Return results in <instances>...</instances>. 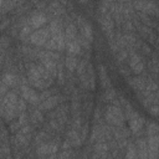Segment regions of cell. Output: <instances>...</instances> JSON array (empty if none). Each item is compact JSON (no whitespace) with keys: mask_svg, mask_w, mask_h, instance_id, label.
<instances>
[{"mask_svg":"<svg viewBox=\"0 0 159 159\" xmlns=\"http://www.w3.org/2000/svg\"><path fill=\"white\" fill-rule=\"evenodd\" d=\"M118 72H119V75H122L123 77H125V78H128L129 76H130V68H129V66L127 65V63H120V65H118Z\"/></svg>","mask_w":159,"mask_h":159,"instance_id":"f546056e","label":"cell"},{"mask_svg":"<svg viewBox=\"0 0 159 159\" xmlns=\"http://www.w3.org/2000/svg\"><path fill=\"white\" fill-rule=\"evenodd\" d=\"M51 139H52V135L41 129V130L36 132L35 135H34V138H32L34 148L37 147V145H40V144H42V143H45V142H48V140H51Z\"/></svg>","mask_w":159,"mask_h":159,"instance_id":"ffe728a7","label":"cell"},{"mask_svg":"<svg viewBox=\"0 0 159 159\" xmlns=\"http://www.w3.org/2000/svg\"><path fill=\"white\" fill-rule=\"evenodd\" d=\"M101 98H102V99H101L99 102H102V103H104V104H109V103H112V102L117 98V91H116L113 87L107 88V89L103 91Z\"/></svg>","mask_w":159,"mask_h":159,"instance_id":"44dd1931","label":"cell"},{"mask_svg":"<svg viewBox=\"0 0 159 159\" xmlns=\"http://www.w3.org/2000/svg\"><path fill=\"white\" fill-rule=\"evenodd\" d=\"M9 91H10V89H9V87H7V86H6V84L0 80V98H1V97H4Z\"/></svg>","mask_w":159,"mask_h":159,"instance_id":"1f68e13d","label":"cell"},{"mask_svg":"<svg viewBox=\"0 0 159 159\" xmlns=\"http://www.w3.org/2000/svg\"><path fill=\"white\" fill-rule=\"evenodd\" d=\"M114 57H116L117 65L124 63V61H125V60H128V51H127L125 48H122V50H119V51L114 55Z\"/></svg>","mask_w":159,"mask_h":159,"instance_id":"83f0119b","label":"cell"},{"mask_svg":"<svg viewBox=\"0 0 159 159\" xmlns=\"http://www.w3.org/2000/svg\"><path fill=\"white\" fill-rule=\"evenodd\" d=\"M0 159H12V154H11V155H7V157H2V158H0Z\"/></svg>","mask_w":159,"mask_h":159,"instance_id":"e575fe53","label":"cell"},{"mask_svg":"<svg viewBox=\"0 0 159 159\" xmlns=\"http://www.w3.org/2000/svg\"><path fill=\"white\" fill-rule=\"evenodd\" d=\"M45 120H46V119H45L43 112H41L37 107H35L34 109L30 111V113H29V123L32 124L36 129L40 128Z\"/></svg>","mask_w":159,"mask_h":159,"instance_id":"5bb4252c","label":"cell"},{"mask_svg":"<svg viewBox=\"0 0 159 159\" xmlns=\"http://www.w3.org/2000/svg\"><path fill=\"white\" fill-rule=\"evenodd\" d=\"M4 128H5V127H4V122H2V120H0V132H1Z\"/></svg>","mask_w":159,"mask_h":159,"instance_id":"836d02e7","label":"cell"},{"mask_svg":"<svg viewBox=\"0 0 159 159\" xmlns=\"http://www.w3.org/2000/svg\"><path fill=\"white\" fill-rule=\"evenodd\" d=\"M29 123V112L27 111H25V112H22L17 118H15L12 122H10V124H9V132L10 133H16L17 130H20L25 124H27Z\"/></svg>","mask_w":159,"mask_h":159,"instance_id":"4fadbf2b","label":"cell"},{"mask_svg":"<svg viewBox=\"0 0 159 159\" xmlns=\"http://www.w3.org/2000/svg\"><path fill=\"white\" fill-rule=\"evenodd\" d=\"M147 111H148L153 117H157V116H158V112H159V107H158V104H152Z\"/></svg>","mask_w":159,"mask_h":159,"instance_id":"d6a6232c","label":"cell"},{"mask_svg":"<svg viewBox=\"0 0 159 159\" xmlns=\"http://www.w3.org/2000/svg\"><path fill=\"white\" fill-rule=\"evenodd\" d=\"M19 91H20V97H21L25 102H29L31 106L37 107V106L41 103L39 92H37L35 88H32L31 86H29V84L20 86V87H19Z\"/></svg>","mask_w":159,"mask_h":159,"instance_id":"52a82bcc","label":"cell"},{"mask_svg":"<svg viewBox=\"0 0 159 159\" xmlns=\"http://www.w3.org/2000/svg\"><path fill=\"white\" fill-rule=\"evenodd\" d=\"M58 93H61L60 87H58V86H52V87H50V88H47V89H43V91H41V92L39 93L40 101L42 102V101H45L46 98H48V97H51V96H55V94H58Z\"/></svg>","mask_w":159,"mask_h":159,"instance_id":"7402d4cb","label":"cell"},{"mask_svg":"<svg viewBox=\"0 0 159 159\" xmlns=\"http://www.w3.org/2000/svg\"><path fill=\"white\" fill-rule=\"evenodd\" d=\"M36 159H45V157H37Z\"/></svg>","mask_w":159,"mask_h":159,"instance_id":"d590c367","label":"cell"},{"mask_svg":"<svg viewBox=\"0 0 159 159\" xmlns=\"http://www.w3.org/2000/svg\"><path fill=\"white\" fill-rule=\"evenodd\" d=\"M48 20H50L48 16L43 11H37L36 9L31 10L26 16V24L31 27L32 31H35L37 29H41L45 25H47Z\"/></svg>","mask_w":159,"mask_h":159,"instance_id":"277c9868","label":"cell"},{"mask_svg":"<svg viewBox=\"0 0 159 159\" xmlns=\"http://www.w3.org/2000/svg\"><path fill=\"white\" fill-rule=\"evenodd\" d=\"M132 5L135 11L147 14L149 16L154 15L155 17H158V15H159V7L155 1H134V2H132Z\"/></svg>","mask_w":159,"mask_h":159,"instance_id":"9c48e42d","label":"cell"},{"mask_svg":"<svg viewBox=\"0 0 159 159\" xmlns=\"http://www.w3.org/2000/svg\"><path fill=\"white\" fill-rule=\"evenodd\" d=\"M98 71H99V82L103 89L111 88L112 87V81L111 77L107 72V66L104 63H98Z\"/></svg>","mask_w":159,"mask_h":159,"instance_id":"2e32d148","label":"cell"},{"mask_svg":"<svg viewBox=\"0 0 159 159\" xmlns=\"http://www.w3.org/2000/svg\"><path fill=\"white\" fill-rule=\"evenodd\" d=\"M88 132H89V124H88V122H84L80 129V137H81L82 143H84L88 139Z\"/></svg>","mask_w":159,"mask_h":159,"instance_id":"f1b7e54d","label":"cell"},{"mask_svg":"<svg viewBox=\"0 0 159 159\" xmlns=\"http://www.w3.org/2000/svg\"><path fill=\"white\" fill-rule=\"evenodd\" d=\"M65 50L67 52V55H75V56H81L82 53V47L81 45L78 43L77 39L72 40V41H68L65 43Z\"/></svg>","mask_w":159,"mask_h":159,"instance_id":"d6986e66","label":"cell"},{"mask_svg":"<svg viewBox=\"0 0 159 159\" xmlns=\"http://www.w3.org/2000/svg\"><path fill=\"white\" fill-rule=\"evenodd\" d=\"M86 73H87L88 80H89V91H94V88H96V75H94V67L91 62L88 63V66L86 68Z\"/></svg>","mask_w":159,"mask_h":159,"instance_id":"d4e9b609","label":"cell"},{"mask_svg":"<svg viewBox=\"0 0 159 159\" xmlns=\"http://www.w3.org/2000/svg\"><path fill=\"white\" fill-rule=\"evenodd\" d=\"M11 37L7 34H2L0 36V55H5L7 48L11 46Z\"/></svg>","mask_w":159,"mask_h":159,"instance_id":"cb8c5ba5","label":"cell"},{"mask_svg":"<svg viewBox=\"0 0 159 159\" xmlns=\"http://www.w3.org/2000/svg\"><path fill=\"white\" fill-rule=\"evenodd\" d=\"M150 77V73L145 70L142 75H134V76H129L127 78V83L128 86L132 87V89L137 93V92H142L144 88H145V83H147V80Z\"/></svg>","mask_w":159,"mask_h":159,"instance_id":"30bf717a","label":"cell"},{"mask_svg":"<svg viewBox=\"0 0 159 159\" xmlns=\"http://www.w3.org/2000/svg\"><path fill=\"white\" fill-rule=\"evenodd\" d=\"M144 132H145V137H149V135H155L158 134L159 132V127L155 122H152V120H145V124H144Z\"/></svg>","mask_w":159,"mask_h":159,"instance_id":"603a6c76","label":"cell"},{"mask_svg":"<svg viewBox=\"0 0 159 159\" xmlns=\"http://www.w3.org/2000/svg\"><path fill=\"white\" fill-rule=\"evenodd\" d=\"M88 63H89V60H87V58H80V61H78V65H77V67H76V76L77 77H80L82 73H84L86 72V68H87V66H88Z\"/></svg>","mask_w":159,"mask_h":159,"instance_id":"4316f807","label":"cell"},{"mask_svg":"<svg viewBox=\"0 0 159 159\" xmlns=\"http://www.w3.org/2000/svg\"><path fill=\"white\" fill-rule=\"evenodd\" d=\"M128 66L130 68V72H133L135 76L142 75L145 71V62L143 61V57L138 52L128 53Z\"/></svg>","mask_w":159,"mask_h":159,"instance_id":"ba28073f","label":"cell"},{"mask_svg":"<svg viewBox=\"0 0 159 159\" xmlns=\"http://www.w3.org/2000/svg\"><path fill=\"white\" fill-rule=\"evenodd\" d=\"M26 102L21 98V97H19V99H17V103H16V113H17V116H20L22 112H25L26 111Z\"/></svg>","mask_w":159,"mask_h":159,"instance_id":"4dcf8cb0","label":"cell"},{"mask_svg":"<svg viewBox=\"0 0 159 159\" xmlns=\"http://www.w3.org/2000/svg\"><path fill=\"white\" fill-rule=\"evenodd\" d=\"M70 97L66 96V94H62V93H58V94H55V96H51L48 98H46L45 101H42L37 108L41 111V112H50L52 109H55L57 106H60L61 103H65V102H68Z\"/></svg>","mask_w":159,"mask_h":159,"instance_id":"8992f818","label":"cell"},{"mask_svg":"<svg viewBox=\"0 0 159 159\" xmlns=\"http://www.w3.org/2000/svg\"><path fill=\"white\" fill-rule=\"evenodd\" d=\"M134 145H135V149H137L138 159H148V148H147L145 137L135 138Z\"/></svg>","mask_w":159,"mask_h":159,"instance_id":"e0dca14e","label":"cell"},{"mask_svg":"<svg viewBox=\"0 0 159 159\" xmlns=\"http://www.w3.org/2000/svg\"><path fill=\"white\" fill-rule=\"evenodd\" d=\"M0 80L9 87V88H19L20 87V77L16 73L11 72H2Z\"/></svg>","mask_w":159,"mask_h":159,"instance_id":"9a60e30c","label":"cell"},{"mask_svg":"<svg viewBox=\"0 0 159 159\" xmlns=\"http://www.w3.org/2000/svg\"><path fill=\"white\" fill-rule=\"evenodd\" d=\"M145 118L139 114V112L134 111V113L132 114V117L128 119V128L130 130V133L133 135H135L137 133H139L142 129H144V124H145Z\"/></svg>","mask_w":159,"mask_h":159,"instance_id":"8fae6325","label":"cell"},{"mask_svg":"<svg viewBox=\"0 0 159 159\" xmlns=\"http://www.w3.org/2000/svg\"><path fill=\"white\" fill-rule=\"evenodd\" d=\"M124 159H138L134 142L129 140V143H128V145H127V148L124 150Z\"/></svg>","mask_w":159,"mask_h":159,"instance_id":"484cf974","label":"cell"},{"mask_svg":"<svg viewBox=\"0 0 159 159\" xmlns=\"http://www.w3.org/2000/svg\"><path fill=\"white\" fill-rule=\"evenodd\" d=\"M50 37H51V34H50V27L47 24L43 27L37 29L31 32V35L29 36V43L40 48V47H43V45L47 42Z\"/></svg>","mask_w":159,"mask_h":159,"instance_id":"5b68a950","label":"cell"},{"mask_svg":"<svg viewBox=\"0 0 159 159\" xmlns=\"http://www.w3.org/2000/svg\"><path fill=\"white\" fill-rule=\"evenodd\" d=\"M65 140L71 145L72 149L80 148L83 144L81 140V137H80V132H77L72 128H67L65 130Z\"/></svg>","mask_w":159,"mask_h":159,"instance_id":"7c38bea8","label":"cell"},{"mask_svg":"<svg viewBox=\"0 0 159 159\" xmlns=\"http://www.w3.org/2000/svg\"><path fill=\"white\" fill-rule=\"evenodd\" d=\"M103 120L112 127H122L125 124L123 111L118 106L104 104L103 107Z\"/></svg>","mask_w":159,"mask_h":159,"instance_id":"7a4b0ae2","label":"cell"},{"mask_svg":"<svg viewBox=\"0 0 159 159\" xmlns=\"http://www.w3.org/2000/svg\"><path fill=\"white\" fill-rule=\"evenodd\" d=\"M57 159H62V158H57Z\"/></svg>","mask_w":159,"mask_h":159,"instance_id":"8d00e7d4","label":"cell"},{"mask_svg":"<svg viewBox=\"0 0 159 159\" xmlns=\"http://www.w3.org/2000/svg\"><path fill=\"white\" fill-rule=\"evenodd\" d=\"M78 61H80V56L66 55L65 58H63V66H65L66 71L67 72H71V73H75L76 67L78 65Z\"/></svg>","mask_w":159,"mask_h":159,"instance_id":"ac0fdd59","label":"cell"},{"mask_svg":"<svg viewBox=\"0 0 159 159\" xmlns=\"http://www.w3.org/2000/svg\"><path fill=\"white\" fill-rule=\"evenodd\" d=\"M17 99H19V94L12 89H10L4 97L0 98V117L4 119V122L10 123L19 117L16 113Z\"/></svg>","mask_w":159,"mask_h":159,"instance_id":"6da1fadb","label":"cell"},{"mask_svg":"<svg viewBox=\"0 0 159 159\" xmlns=\"http://www.w3.org/2000/svg\"><path fill=\"white\" fill-rule=\"evenodd\" d=\"M60 137L61 135H53L51 140L35 147L34 152L36 157H48L51 154H56L60 148Z\"/></svg>","mask_w":159,"mask_h":159,"instance_id":"3957f363","label":"cell"}]
</instances>
